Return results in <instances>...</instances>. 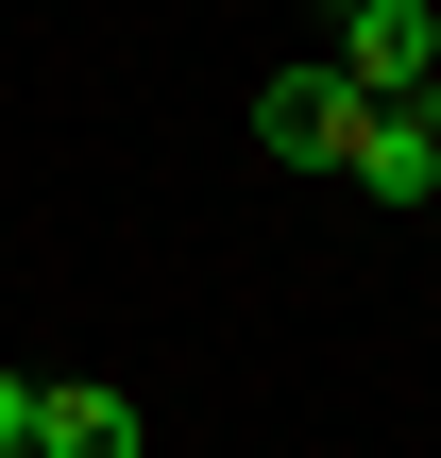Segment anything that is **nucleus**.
Segmentation results:
<instances>
[{"label": "nucleus", "instance_id": "1", "mask_svg": "<svg viewBox=\"0 0 441 458\" xmlns=\"http://www.w3.org/2000/svg\"><path fill=\"white\" fill-rule=\"evenodd\" d=\"M357 119H374V102H357L340 68H272V85H255V153H272V170H357Z\"/></svg>", "mask_w": 441, "mask_h": 458}, {"label": "nucleus", "instance_id": "2", "mask_svg": "<svg viewBox=\"0 0 441 458\" xmlns=\"http://www.w3.org/2000/svg\"><path fill=\"white\" fill-rule=\"evenodd\" d=\"M323 68H340L357 102H425L441 85V17L425 0H340V51H323Z\"/></svg>", "mask_w": 441, "mask_h": 458}, {"label": "nucleus", "instance_id": "3", "mask_svg": "<svg viewBox=\"0 0 441 458\" xmlns=\"http://www.w3.org/2000/svg\"><path fill=\"white\" fill-rule=\"evenodd\" d=\"M34 458H153V425H136V391L68 374V391H34Z\"/></svg>", "mask_w": 441, "mask_h": 458}, {"label": "nucleus", "instance_id": "4", "mask_svg": "<svg viewBox=\"0 0 441 458\" xmlns=\"http://www.w3.org/2000/svg\"><path fill=\"white\" fill-rule=\"evenodd\" d=\"M425 187H441V136L408 102H374V119H357V204H425Z\"/></svg>", "mask_w": 441, "mask_h": 458}, {"label": "nucleus", "instance_id": "5", "mask_svg": "<svg viewBox=\"0 0 441 458\" xmlns=\"http://www.w3.org/2000/svg\"><path fill=\"white\" fill-rule=\"evenodd\" d=\"M0 458H34V374H0Z\"/></svg>", "mask_w": 441, "mask_h": 458}, {"label": "nucleus", "instance_id": "6", "mask_svg": "<svg viewBox=\"0 0 441 458\" xmlns=\"http://www.w3.org/2000/svg\"><path fill=\"white\" fill-rule=\"evenodd\" d=\"M408 119H425V136H441V85H425V102H408Z\"/></svg>", "mask_w": 441, "mask_h": 458}]
</instances>
